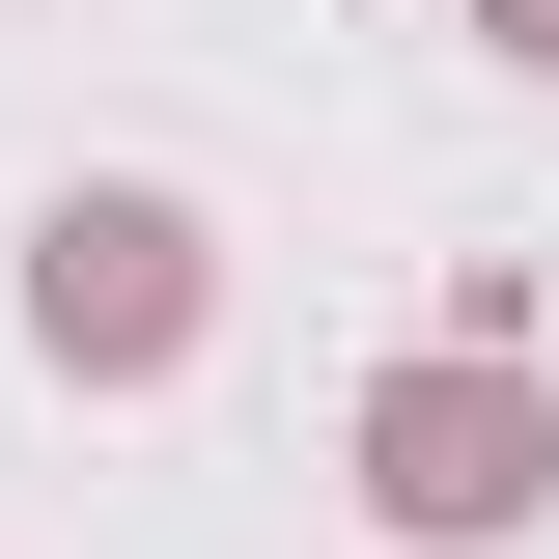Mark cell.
I'll return each instance as SVG.
<instances>
[{"label": "cell", "instance_id": "cell-1", "mask_svg": "<svg viewBox=\"0 0 559 559\" xmlns=\"http://www.w3.org/2000/svg\"><path fill=\"white\" fill-rule=\"evenodd\" d=\"M392 503H419V532H503V503H532V419H503L476 364H419V392H392Z\"/></svg>", "mask_w": 559, "mask_h": 559}, {"label": "cell", "instance_id": "cell-2", "mask_svg": "<svg viewBox=\"0 0 559 559\" xmlns=\"http://www.w3.org/2000/svg\"><path fill=\"white\" fill-rule=\"evenodd\" d=\"M168 252H197V224H168V197H84V224H57V336H112V364H140V336H168V308H197V280H168Z\"/></svg>", "mask_w": 559, "mask_h": 559}]
</instances>
